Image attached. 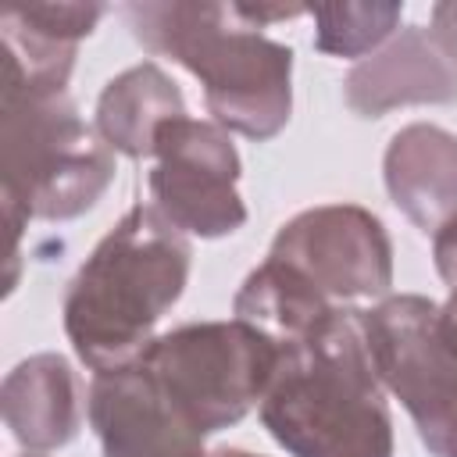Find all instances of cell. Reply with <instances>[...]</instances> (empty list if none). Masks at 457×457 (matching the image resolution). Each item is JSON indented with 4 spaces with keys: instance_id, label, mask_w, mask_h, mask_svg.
I'll return each instance as SVG.
<instances>
[{
    "instance_id": "obj_21",
    "label": "cell",
    "mask_w": 457,
    "mask_h": 457,
    "mask_svg": "<svg viewBox=\"0 0 457 457\" xmlns=\"http://www.w3.org/2000/svg\"><path fill=\"white\" fill-rule=\"evenodd\" d=\"M25 457H43V453H25Z\"/></svg>"
},
{
    "instance_id": "obj_7",
    "label": "cell",
    "mask_w": 457,
    "mask_h": 457,
    "mask_svg": "<svg viewBox=\"0 0 457 457\" xmlns=\"http://www.w3.org/2000/svg\"><path fill=\"white\" fill-rule=\"evenodd\" d=\"M157 168L150 171L154 207L179 228L204 239L236 232L246 207L236 193L239 154L221 125L196 118H168L154 132Z\"/></svg>"
},
{
    "instance_id": "obj_3",
    "label": "cell",
    "mask_w": 457,
    "mask_h": 457,
    "mask_svg": "<svg viewBox=\"0 0 457 457\" xmlns=\"http://www.w3.org/2000/svg\"><path fill=\"white\" fill-rule=\"evenodd\" d=\"M132 36L189 68L221 129L271 139L289 118L293 50L250 25L236 4H129Z\"/></svg>"
},
{
    "instance_id": "obj_2",
    "label": "cell",
    "mask_w": 457,
    "mask_h": 457,
    "mask_svg": "<svg viewBox=\"0 0 457 457\" xmlns=\"http://www.w3.org/2000/svg\"><path fill=\"white\" fill-rule=\"evenodd\" d=\"M186 278V236L154 204H132L68 286L64 332L79 361L93 371L139 361Z\"/></svg>"
},
{
    "instance_id": "obj_17",
    "label": "cell",
    "mask_w": 457,
    "mask_h": 457,
    "mask_svg": "<svg viewBox=\"0 0 457 457\" xmlns=\"http://www.w3.org/2000/svg\"><path fill=\"white\" fill-rule=\"evenodd\" d=\"M432 39L446 61L457 64V4L432 7Z\"/></svg>"
},
{
    "instance_id": "obj_10",
    "label": "cell",
    "mask_w": 457,
    "mask_h": 457,
    "mask_svg": "<svg viewBox=\"0 0 457 457\" xmlns=\"http://www.w3.org/2000/svg\"><path fill=\"white\" fill-rule=\"evenodd\" d=\"M386 182L407 218L436 236L457 218V136L436 125L396 132L386 154Z\"/></svg>"
},
{
    "instance_id": "obj_13",
    "label": "cell",
    "mask_w": 457,
    "mask_h": 457,
    "mask_svg": "<svg viewBox=\"0 0 457 457\" xmlns=\"http://www.w3.org/2000/svg\"><path fill=\"white\" fill-rule=\"evenodd\" d=\"M332 307L336 303L300 268H293L271 253L261 268H253L246 275V282L239 286V293L232 300L236 318L253 325L278 346L303 339Z\"/></svg>"
},
{
    "instance_id": "obj_12",
    "label": "cell",
    "mask_w": 457,
    "mask_h": 457,
    "mask_svg": "<svg viewBox=\"0 0 457 457\" xmlns=\"http://www.w3.org/2000/svg\"><path fill=\"white\" fill-rule=\"evenodd\" d=\"M11 432L32 450L61 446L79 428V382L64 357L39 353L18 364L4 386Z\"/></svg>"
},
{
    "instance_id": "obj_11",
    "label": "cell",
    "mask_w": 457,
    "mask_h": 457,
    "mask_svg": "<svg viewBox=\"0 0 457 457\" xmlns=\"http://www.w3.org/2000/svg\"><path fill=\"white\" fill-rule=\"evenodd\" d=\"M346 100L368 118L393 104H446L457 100V71L421 29H403L389 50L353 68L346 79Z\"/></svg>"
},
{
    "instance_id": "obj_1",
    "label": "cell",
    "mask_w": 457,
    "mask_h": 457,
    "mask_svg": "<svg viewBox=\"0 0 457 457\" xmlns=\"http://www.w3.org/2000/svg\"><path fill=\"white\" fill-rule=\"evenodd\" d=\"M261 421L293 457H393V418L361 311L332 307L303 339L282 346Z\"/></svg>"
},
{
    "instance_id": "obj_9",
    "label": "cell",
    "mask_w": 457,
    "mask_h": 457,
    "mask_svg": "<svg viewBox=\"0 0 457 457\" xmlns=\"http://www.w3.org/2000/svg\"><path fill=\"white\" fill-rule=\"evenodd\" d=\"M89 421L104 457H207L204 436L182 418L143 361L93 375Z\"/></svg>"
},
{
    "instance_id": "obj_6",
    "label": "cell",
    "mask_w": 457,
    "mask_h": 457,
    "mask_svg": "<svg viewBox=\"0 0 457 457\" xmlns=\"http://www.w3.org/2000/svg\"><path fill=\"white\" fill-rule=\"evenodd\" d=\"M378 382L407 407L436 457H457V343L443 307L425 296H389L361 311Z\"/></svg>"
},
{
    "instance_id": "obj_19",
    "label": "cell",
    "mask_w": 457,
    "mask_h": 457,
    "mask_svg": "<svg viewBox=\"0 0 457 457\" xmlns=\"http://www.w3.org/2000/svg\"><path fill=\"white\" fill-rule=\"evenodd\" d=\"M443 321H446V328H450V336H453V343H457V275L450 278V300H446V307H443Z\"/></svg>"
},
{
    "instance_id": "obj_18",
    "label": "cell",
    "mask_w": 457,
    "mask_h": 457,
    "mask_svg": "<svg viewBox=\"0 0 457 457\" xmlns=\"http://www.w3.org/2000/svg\"><path fill=\"white\" fill-rule=\"evenodd\" d=\"M432 253H436V268L439 275L450 282L457 275V218L446 221L436 236H432Z\"/></svg>"
},
{
    "instance_id": "obj_8",
    "label": "cell",
    "mask_w": 457,
    "mask_h": 457,
    "mask_svg": "<svg viewBox=\"0 0 457 457\" xmlns=\"http://www.w3.org/2000/svg\"><path fill=\"white\" fill-rule=\"evenodd\" d=\"M271 257L300 268L328 300L386 293L393 282V246L375 214L332 204L296 214L278 228Z\"/></svg>"
},
{
    "instance_id": "obj_4",
    "label": "cell",
    "mask_w": 457,
    "mask_h": 457,
    "mask_svg": "<svg viewBox=\"0 0 457 457\" xmlns=\"http://www.w3.org/2000/svg\"><path fill=\"white\" fill-rule=\"evenodd\" d=\"M4 211L11 225V261L25 218H75L96 204L114 179L107 143L75 114L68 93L4 89L0 107Z\"/></svg>"
},
{
    "instance_id": "obj_5",
    "label": "cell",
    "mask_w": 457,
    "mask_h": 457,
    "mask_svg": "<svg viewBox=\"0 0 457 457\" xmlns=\"http://www.w3.org/2000/svg\"><path fill=\"white\" fill-rule=\"evenodd\" d=\"M278 357L282 346L275 339L232 318L182 325L157 336L139 361L182 418L200 436H211L236 425L253 403L264 400Z\"/></svg>"
},
{
    "instance_id": "obj_15",
    "label": "cell",
    "mask_w": 457,
    "mask_h": 457,
    "mask_svg": "<svg viewBox=\"0 0 457 457\" xmlns=\"http://www.w3.org/2000/svg\"><path fill=\"white\" fill-rule=\"evenodd\" d=\"M314 18V46L339 57H361L378 46L400 21L396 4H332L311 7Z\"/></svg>"
},
{
    "instance_id": "obj_16",
    "label": "cell",
    "mask_w": 457,
    "mask_h": 457,
    "mask_svg": "<svg viewBox=\"0 0 457 457\" xmlns=\"http://www.w3.org/2000/svg\"><path fill=\"white\" fill-rule=\"evenodd\" d=\"M14 11L39 32L64 43H79L82 36H89L104 14L100 4H18Z\"/></svg>"
},
{
    "instance_id": "obj_14",
    "label": "cell",
    "mask_w": 457,
    "mask_h": 457,
    "mask_svg": "<svg viewBox=\"0 0 457 457\" xmlns=\"http://www.w3.org/2000/svg\"><path fill=\"white\" fill-rule=\"evenodd\" d=\"M179 114L186 111L175 82L157 64H139L107 82L96 104V129L107 146L129 157H146L154 154V132Z\"/></svg>"
},
{
    "instance_id": "obj_20",
    "label": "cell",
    "mask_w": 457,
    "mask_h": 457,
    "mask_svg": "<svg viewBox=\"0 0 457 457\" xmlns=\"http://www.w3.org/2000/svg\"><path fill=\"white\" fill-rule=\"evenodd\" d=\"M214 457H261V453H250V450H236L232 446V450H218Z\"/></svg>"
}]
</instances>
